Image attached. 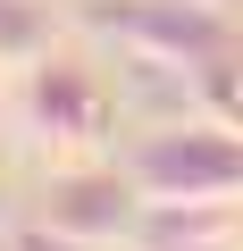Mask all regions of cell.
Masks as SVG:
<instances>
[{
  "mask_svg": "<svg viewBox=\"0 0 243 251\" xmlns=\"http://www.w3.org/2000/svg\"><path fill=\"white\" fill-rule=\"evenodd\" d=\"M9 134L26 151H42L51 168H84V159H117V92L92 59L76 50H42L34 67L9 75Z\"/></svg>",
  "mask_w": 243,
  "mask_h": 251,
  "instance_id": "1",
  "label": "cell"
},
{
  "mask_svg": "<svg viewBox=\"0 0 243 251\" xmlns=\"http://www.w3.org/2000/svg\"><path fill=\"white\" fill-rule=\"evenodd\" d=\"M117 168L160 209H243V126H226V117L151 126L117 151Z\"/></svg>",
  "mask_w": 243,
  "mask_h": 251,
  "instance_id": "2",
  "label": "cell"
},
{
  "mask_svg": "<svg viewBox=\"0 0 243 251\" xmlns=\"http://www.w3.org/2000/svg\"><path fill=\"white\" fill-rule=\"evenodd\" d=\"M42 50H59V9L51 0H0V67H34Z\"/></svg>",
  "mask_w": 243,
  "mask_h": 251,
  "instance_id": "3",
  "label": "cell"
},
{
  "mask_svg": "<svg viewBox=\"0 0 243 251\" xmlns=\"http://www.w3.org/2000/svg\"><path fill=\"white\" fill-rule=\"evenodd\" d=\"M0 134H9V67H0Z\"/></svg>",
  "mask_w": 243,
  "mask_h": 251,
  "instance_id": "4",
  "label": "cell"
},
{
  "mask_svg": "<svg viewBox=\"0 0 243 251\" xmlns=\"http://www.w3.org/2000/svg\"><path fill=\"white\" fill-rule=\"evenodd\" d=\"M176 251H235V243H176Z\"/></svg>",
  "mask_w": 243,
  "mask_h": 251,
  "instance_id": "5",
  "label": "cell"
},
{
  "mask_svg": "<svg viewBox=\"0 0 243 251\" xmlns=\"http://www.w3.org/2000/svg\"><path fill=\"white\" fill-rule=\"evenodd\" d=\"M0 251H17V243H9V226H0Z\"/></svg>",
  "mask_w": 243,
  "mask_h": 251,
  "instance_id": "6",
  "label": "cell"
},
{
  "mask_svg": "<svg viewBox=\"0 0 243 251\" xmlns=\"http://www.w3.org/2000/svg\"><path fill=\"white\" fill-rule=\"evenodd\" d=\"M0 226H9V209H0Z\"/></svg>",
  "mask_w": 243,
  "mask_h": 251,
  "instance_id": "7",
  "label": "cell"
}]
</instances>
